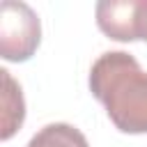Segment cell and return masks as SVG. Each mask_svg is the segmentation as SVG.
<instances>
[{"instance_id": "1", "label": "cell", "mask_w": 147, "mask_h": 147, "mask_svg": "<svg viewBox=\"0 0 147 147\" xmlns=\"http://www.w3.org/2000/svg\"><path fill=\"white\" fill-rule=\"evenodd\" d=\"M90 92L122 133H147V71L126 51H108L90 69Z\"/></svg>"}, {"instance_id": "2", "label": "cell", "mask_w": 147, "mask_h": 147, "mask_svg": "<svg viewBox=\"0 0 147 147\" xmlns=\"http://www.w3.org/2000/svg\"><path fill=\"white\" fill-rule=\"evenodd\" d=\"M41 41V23L37 11L16 0L0 5V55L7 62L30 60Z\"/></svg>"}, {"instance_id": "3", "label": "cell", "mask_w": 147, "mask_h": 147, "mask_svg": "<svg viewBox=\"0 0 147 147\" xmlns=\"http://www.w3.org/2000/svg\"><path fill=\"white\" fill-rule=\"evenodd\" d=\"M96 25L115 41H147V0L96 2Z\"/></svg>"}, {"instance_id": "4", "label": "cell", "mask_w": 147, "mask_h": 147, "mask_svg": "<svg viewBox=\"0 0 147 147\" xmlns=\"http://www.w3.org/2000/svg\"><path fill=\"white\" fill-rule=\"evenodd\" d=\"M0 74H2V83H5V92H2V131H0V138L2 140H9L23 126V119H25V101H23L21 85L9 76V71L2 69Z\"/></svg>"}, {"instance_id": "5", "label": "cell", "mask_w": 147, "mask_h": 147, "mask_svg": "<svg viewBox=\"0 0 147 147\" xmlns=\"http://www.w3.org/2000/svg\"><path fill=\"white\" fill-rule=\"evenodd\" d=\"M25 147H90L80 129L67 122H53L41 126Z\"/></svg>"}]
</instances>
